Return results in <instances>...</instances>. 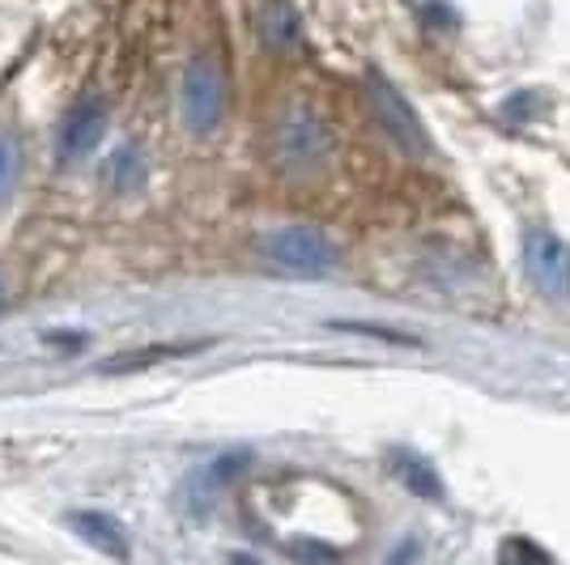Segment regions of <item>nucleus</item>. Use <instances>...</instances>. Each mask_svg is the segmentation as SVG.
<instances>
[{
  "mask_svg": "<svg viewBox=\"0 0 570 565\" xmlns=\"http://www.w3.org/2000/svg\"><path fill=\"white\" fill-rule=\"evenodd\" d=\"M499 565H553V557L528 536H507L499 544Z\"/></svg>",
  "mask_w": 570,
  "mask_h": 565,
  "instance_id": "nucleus-11",
  "label": "nucleus"
},
{
  "mask_svg": "<svg viewBox=\"0 0 570 565\" xmlns=\"http://www.w3.org/2000/svg\"><path fill=\"white\" fill-rule=\"evenodd\" d=\"M102 179L111 184L116 191H137L145 184V158L137 145H124V149H116L111 158H107V166H102Z\"/></svg>",
  "mask_w": 570,
  "mask_h": 565,
  "instance_id": "nucleus-9",
  "label": "nucleus"
},
{
  "mask_svg": "<svg viewBox=\"0 0 570 565\" xmlns=\"http://www.w3.org/2000/svg\"><path fill=\"white\" fill-rule=\"evenodd\" d=\"M264 259L289 277H324L336 268V247L311 226H285L264 238Z\"/></svg>",
  "mask_w": 570,
  "mask_h": 565,
  "instance_id": "nucleus-1",
  "label": "nucleus"
},
{
  "mask_svg": "<svg viewBox=\"0 0 570 565\" xmlns=\"http://www.w3.org/2000/svg\"><path fill=\"white\" fill-rule=\"evenodd\" d=\"M69 523L90 548L116 557V562H128V532L111 515H102V511H77V515H69Z\"/></svg>",
  "mask_w": 570,
  "mask_h": 565,
  "instance_id": "nucleus-7",
  "label": "nucleus"
},
{
  "mask_svg": "<svg viewBox=\"0 0 570 565\" xmlns=\"http://www.w3.org/2000/svg\"><path fill=\"white\" fill-rule=\"evenodd\" d=\"M333 153V132L324 119L307 116V111H294L277 123L273 132V162L289 170V175H303V170H315V166L328 162Z\"/></svg>",
  "mask_w": 570,
  "mask_h": 565,
  "instance_id": "nucleus-2",
  "label": "nucleus"
},
{
  "mask_svg": "<svg viewBox=\"0 0 570 565\" xmlns=\"http://www.w3.org/2000/svg\"><path fill=\"white\" fill-rule=\"evenodd\" d=\"M401 480L417 497H443L439 476H434V468H430V464H422V459H401Z\"/></svg>",
  "mask_w": 570,
  "mask_h": 565,
  "instance_id": "nucleus-12",
  "label": "nucleus"
},
{
  "mask_svg": "<svg viewBox=\"0 0 570 565\" xmlns=\"http://www.w3.org/2000/svg\"><path fill=\"white\" fill-rule=\"evenodd\" d=\"M366 95H371V107H375V116H380L383 132L392 137V141L401 145L404 153H413V158H426L430 153V137H426V123L422 116L413 111V102L383 77V72H366Z\"/></svg>",
  "mask_w": 570,
  "mask_h": 565,
  "instance_id": "nucleus-4",
  "label": "nucleus"
},
{
  "mask_svg": "<svg viewBox=\"0 0 570 565\" xmlns=\"http://www.w3.org/2000/svg\"><path fill=\"white\" fill-rule=\"evenodd\" d=\"M22 184V141L13 132H0V209L13 200Z\"/></svg>",
  "mask_w": 570,
  "mask_h": 565,
  "instance_id": "nucleus-10",
  "label": "nucleus"
},
{
  "mask_svg": "<svg viewBox=\"0 0 570 565\" xmlns=\"http://www.w3.org/2000/svg\"><path fill=\"white\" fill-rule=\"evenodd\" d=\"M179 116L188 123V132L205 137L214 132L222 116H226V77L217 69L209 56L191 60L184 72V86H179Z\"/></svg>",
  "mask_w": 570,
  "mask_h": 565,
  "instance_id": "nucleus-3",
  "label": "nucleus"
},
{
  "mask_svg": "<svg viewBox=\"0 0 570 565\" xmlns=\"http://www.w3.org/2000/svg\"><path fill=\"white\" fill-rule=\"evenodd\" d=\"M0 307H4V285H0Z\"/></svg>",
  "mask_w": 570,
  "mask_h": 565,
  "instance_id": "nucleus-14",
  "label": "nucleus"
},
{
  "mask_svg": "<svg viewBox=\"0 0 570 565\" xmlns=\"http://www.w3.org/2000/svg\"><path fill=\"white\" fill-rule=\"evenodd\" d=\"M523 272L553 303H570V247L549 230L523 235Z\"/></svg>",
  "mask_w": 570,
  "mask_h": 565,
  "instance_id": "nucleus-5",
  "label": "nucleus"
},
{
  "mask_svg": "<svg viewBox=\"0 0 570 565\" xmlns=\"http://www.w3.org/2000/svg\"><path fill=\"white\" fill-rule=\"evenodd\" d=\"M235 565H256V562H247V557H235Z\"/></svg>",
  "mask_w": 570,
  "mask_h": 565,
  "instance_id": "nucleus-13",
  "label": "nucleus"
},
{
  "mask_svg": "<svg viewBox=\"0 0 570 565\" xmlns=\"http://www.w3.org/2000/svg\"><path fill=\"white\" fill-rule=\"evenodd\" d=\"M102 132H107V107L98 98H81L65 116V128H60V158L65 162H81L86 153L98 149Z\"/></svg>",
  "mask_w": 570,
  "mask_h": 565,
  "instance_id": "nucleus-6",
  "label": "nucleus"
},
{
  "mask_svg": "<svg viewBox=\"0 0 570 565\" xmlns=\"http://www.w3.org/2000/svg\"><path fill=\"white\" fill-rule=\"evenodd\" d=\"M261 34L268 48H294V43H298V18H294L289 0H264Z\"/></svg>",
  "mask_w": 570,
  "mask_h": 565,
  "instance_id": "nucleus-8",
  "label": "nucleus"
}]
</instances>
